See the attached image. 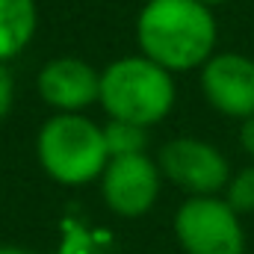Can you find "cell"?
I'll use <instances>...</instances> for the list:
<instances>
[{"label":"cell","instance_id":"7","mask_svg":"<svg viewBox=\"0 0 254 254\" xmlns=\"http://www.w3.org/2000/svg\"><path fill=\"white\" fill-rule=\"evenodd\" d=\"M201 92L207 104L237 122L254 116V60L246 54H213L201 65Z\"/></svg>","mask_w":254,"mask_h":254},{"label":"cell","instance_id":"8","mask_svg":"<svg viewBox=\"0 0 254 254\" xmlns=\"http://www.w3.org/2000/svg\"><path fill=\"white\" fill-rule=\"evenodd\" d=\"M39 95L45 104H51L60 113H80L89 104L98 101L101 92V74L89 63L77 57H60L51 60L39 71Z\"/></svg>","mask_w":254,"mask_h":254},{"label":"cell","instance_id":"12","mask_svg":"<svg viewBox=\"0 0 254 254\" xmlns=\"http://www.w3.org/2000/svg\"><path fill=\"white\" fill-rule=\"evenodd\" d=\"M12 101H15V80H12V74H9L6 63H0V122L9 116Z\"/></svg>","mask_w":254,"mask_h":254},{"label":"cell","instance_id":"10","mask_svg":"<svg viewBox=\"0 0 254 254\" xmlns=\"http://www.w3.org/2000/svg\"><path fill=\"white\" fill-rule=\"evenodd\" d=\"M104 139H107V151L110 157H127V154H145V127L127 125V122H110L104 127Z\"/></svg>","mask_w":254,"mask_h":254},{"label":"cell","instance_id":"6","mask_svg":"<svg viewBox=\"0 0 254 254\" xmlns=\"http://www.w3.org/2000/svg\"><path fill=\"white\" fill-rule=\"evenodd\" d=\"M160 184H163V172L148 154L110 157L101 175V192L107 207L125 219L145 216L160 198Z\"/></svg>","mask_w":254,"mask_h":254},{"label":"cell","instance_id":"1","mask_svg":"<svg viewBox=\"0 0 254 254\" xmlns=\"http://www.w3.org/2000/svg\"><path fill=\"white\" fill-rule=\"evenodd\" d=\"M216 39L213 9L198 0H145L136 18L142 57L172 74L201 68L216 54Z\"/></svg>","mask_w":254,"mask_h":254},{"label":"cell","instance_id":"9","mask_svg":"<svg viewBox=\"0 0 254 254\" xmlns=\"http://www.w3.org/2000/svg\"><path fill=\"white\" fill-rule=\"evenodd\" d=\"M36 0H0V63L15 60L36 36Z\"/></svg>","mask_w":254,"mask_h":254},{"label":"cell","instance_id":"14","mask_svg":"<svg viewBox=\"0 0 254 254\" xmlns=\"http://www.w3.org/2000/svg\"><path fill=\"white\" fill-rule=\"evenodd\" d=\"M0 254H30V252H21V249H12V246H0Z\"/></svg>","mask_w":254,"mask_h":254},{"label":"cell","instance_id":"2","mask_svg":"<svg viewBox=\"0 0 254 254\" xmlns=\"http://www.w3.org/2000/svg\"><path fill=\"white\" fill-rule=\"evenodd\" d=\"M175 77L148 57H125L101 71L98 104L110 122H127L139 127L160 125L175 107Z\"/></svg>","mask_w":254,"mask_h":254},{"label":"cell","instance_id":"4","mask_svg":"<svg viewBox=\"0 0 254 254\" xmlns=\"http://www.w3.org/2000/svg\"><path fill=\"white\" fill-rule=\"evenodd\" d=\"M175 237L187 254H246L240 213L219 195H190L175 213Z\"/></svg>","mask_w":254,"mask_h":254},{"label":"cell","instance_id":"13","mask_svg":"<svg viewBox=\"0 0 254 254\" xmlns=\"http://www.w3.org/2000/svg\"><path fill=\"white\" fill-rule=\"evenodd\" d=\"M240 148L254 160V116L246 119V122H240Z\"/></svg>","mask_w":254,"mask_h":254},{"label":"cell","instance_id":"3","mask_svg":"<svg viewBox=\"0 0 254 254\" xmlns=\"http://www.w3.org/2000/svg\"><path fill=\"white\" fill-rule=\"evenodd\" d=\"M36 154L42 169L65 187H83L104 175L110 163L104 127L77 113H60L39 130Z\"/></svg>","mask_w":254,"mask_h":254},{"label":"cell","instance_id":"11","mask_svg":"<svg viewBox=\"0 0 254 254\" xmlns=\"http://www.w3.org/2000/svg\"><path fill=\"white\" fill-rule=\"evenodd\" d=\"M225 201L240 216L254 213V163L246 166V169H240L237 175H231V181L225 187Z\"/></svg>","mask_w":254,"mask_h":254},{"label":"cell","instance_id":"15","mask_svg":"<svg viewBox=\"0 0 254 254\" xmlns=\"http://www.w3.org/2000/svg\"><path fill=\"white\" fill-rule=\"evenodd\" d=\"M198 3H204V6H210V9H213V6H219V3H228V0H198Z\"/></svg>","mask_w":254,"mask_h":254},{"label":"cell","instance_id":"5","mask_svg":"<svg viewBox=\"0 0 254 254\" xmlns=\"http://www.w3.org/2000/svg\"><path fill=\"white\" fill-rule=\"evenodd\" d=\"M157 166L166 181L190 195H219L231 181L228 157L216 145L195 136H178L166 142L157 157Z\"/></svg>","mask_w":254,"mask_h":254}]
</instances>
